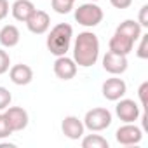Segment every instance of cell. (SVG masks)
Returning <instances> with one entry per match:
<instances>
[{"instance_id": "obj_1", "label": "cell", "mask_w": 148, "mask_h": 148, "mask_svg": "<svg viewBox=\"0 0 148 148\" xmlns=\"http://www.w3.org/2000/svg\"><path fill=\"white\" fill-rule=\"evenodd\" d=\"M99 58V38L92 32H82L73 44V61L77 66L89 68L96 64Z\"/></svg>"}, {"instance_id": "obj_2", "label": "cell", "mask_w": 148, "mask_h": 148, "mask_svg": "<svg viewBox=\"0 0 148 148\" xmlns=\"http://www.w3.org/2000/svg\"><path fill=\"white\" fill-rule=\"evenodd\" d=\"M71 38H73V28L68 23H58L47 35L45 45L49 49L51 54L58 56H66V52L70 51L71 45Z\"/></svg>"}, {"instance_id": "obj_3", "label": "cell", "mask_w": 148, "mask_h": 148, "mask_svg": "<svg viewBox=\"0 0 148 148\" xmlns=\"http://www.w3.org/2000/svg\"><path fill=\"white\" fill-rule=\"evenodd\" d=\"M103 9L96 2L82 4L75 9V21L86 28H94L103 21Z\"/></svg>"}, {"instance_id": "obj_4", "label": "cell", "mask_w": 148, "mask_h": 148, "mask_svg": "<svg viewBox=\"0 0 148 148\" xmlns=\"http://www.w3.org/2000/svg\"><path fill=\"white\" fill-rule=\"evenodd\" d=\"M82 122L91 132H101L112 125V113L106 108H92L86 113Z\"/></svg>"}, {"instance_id": "obj_5", "label": "cell", "mask_w": 148, "mask_h": 148, "mask_svg": "<svg viewBox=\"0 0 148 148\" xmlns=\"http://www.w3.org/2000/svg\"><path fill=\"white\" fill-rule=\"evenodd\" d=\"M115 139L120 145H124V146H134V145H139L141 143L143 131L138 125H134V122H129V124H124L122 127L117 129Z\"/></svg>"}, {"instance_id": "obj_6", "label": "cell", "mask_w": 148, "mask_h": 148, "mask_svg": "<svg viewBox=\"0 0 148 148\" xmlns=\"http://www.w3.org/2000/svg\"><path fill=\"white\" fill-rule=\"evenodd\" d=\"M101 92L105 96V99L108 101H119L120 98L125 96L127 92V86L122 79H119L117 75H113L112 79H106L101 86Z\"/></svg>"}, {"instance_id": "obj_7", "label": "cell", "mask_w": 148, "mask_h": 148, "mask_svg": "<svg viewBox=\"0 0 148 148\" xmlns=\"http://www.w3.org/2000/svg\"><path fill=\"white\" fill-rule=\"evenodd\" d=\"M115 113L124 124H129V122H136L139 119L141 110H139V105L134 99H122L120 98L117 106H115Z\"/></svg>"}, {"instance_id": "obj_8", "label": "cell", "mask_w": 148, "mask_h": 148, "mask_svg": "<svg viewBox=\"0 0 148 148\" xmlns=\"http://www.w3.org/2000/svg\"><path fill=\"white\" fill-rule=\"evenodd\" d=\"M4 115H5V119H7V122H9L11 129H12V132L23 131V129L28 127L30 117H28V112L25 108H21V106H7L4 110Z\"/></svg>"}, {"instance_id": "obj_9", "label": "cell", "mask_w": 148, "mask_h": 148, "mask_svg": "<svg viewBox=\"0 0 148 148\" xmlns=\"http://www.w3.org/2000/svg\"><path fill=\"white\" fill-rule=\"evenodd\" d=\"M127 66H129V61H127V56H124V54L108 51L103 58V68L110 75H122L127 70Z\"/></svg>"}, {"instance_id": "obj_10", "label": "cell", "mask_w": 148, "mask_h": 148, "mask_svg": "<svg viewBox=\"0 0 148 148\" xmlns=\"http://www.w3.org/2000/svg\"><path fill=\"white\" fill-rule=\"evenodd\" d=\"M77 68L79 66L73 61V58H68V56H58L54 61V73L61 80H71L77 75Z\"/></svg>"}, {"instance_id": "obj_11", "label": "cell", "mask_w": 148, "mask_h": 148, "mask_svg": "<svg viewBox=\"0 0 148 148\" xmlns=\"http://www.w3.org/2000/svg\"><path fill=\"white\" fill-rule=\"evenodd\" d=\"M61 131H63V134H64L66 138H70V139H80V138L84 136L86 125H84V122H82L79 117L68 115V117H64L63 122H61Z\"/></svg>"}, {"instance_id": "obj_12", "label": "cell", "mask_w": 148, "mask_h": 148, "mask_svg": "<svg viewBox=\"0 0 148 148\" xmlns=\"http://www.w3.org/2000/svg\"><path fill=\"white\" fill-rule=\"evenodd\" d=\"M26 26H28V30L33 35H44L49 30V26H51V18H49V14L45 11L35 9V12L28 18Z\"/></svg>"}, {"instance_id": "obj_13", "label": "cell", "mask_w": 148, "mask_h": 148, "mask_svg": "<svg viewBox=\"0 0 148 148\" xmlns=\"http://www.w3.org/2000/svg\"><path fill=\"white\" fill-rule=\"evenodd\" d=\"M9 79L16 86H28L33 80V70L28 64H23V63L14 64V66L9 68Z\"/></svg>"}, {"instance_id": "obj_14", "label": "cell", "mask_w": 148, "mask_h": 148, "mask_svg": "<svg viewBox=\"0 0 148 148\" xmlns=\"http://www.w3.org/2000/svg\"><path fill=\"white\" fill-rule=\"evenodd\" d=\"M11 12H12V18L16 21L26 23L28 18L35 12V5H33L32 0H16L11 7Z\"/></svg>"}, {"instance_id": "obj_15", "label": "cell", "mask_w": 148, "mask_h": 148, "mask_svg": "<svg viewBox=\"0 0 148 148\" xmlns=\"http://www.w3.org/2000/svg\"><path fill=\"white\" fill-rule=\"evenodd\" d=\"M21 40V33L18 30V26L14 25H5L2 30H0V44L2 47H7V49H12L19 44Z\"/></svg>"}, {"instance_id": "obj_16", "label": "cell", "mask_w": 148, "mask_h": 148, "mask_svg": "<svg viewBox=\"0 0 148 148\" xmlns=\"http://www.w3.org/2000/svg\"><path fill=\"white\" fill-rule=\"evenodd\" d=\"M141 25L138 23V21H134V19H125V21H122L119 26H117V30H115V33H120V35H124V37H127V38H131L132 42H136V40H139V37H141Z\"/></svg>"}, {"instance_id": "obj_17", "label": "cell", "mask_w": 148, "mask_h": 148, "mask_svg": "<svg viewBox=\"0 0 148 148\" xmlns=\"http://www.w3.org/2000/svg\"><path fill=\"white\" fill-rule=\"evenodd\" d=\"M108 45H110V51H112V52H117V54H124V56H127V54L132 51L134 42H132L131 38L120 35V33H113V37L110 38V44H108Z\"/></svg>"}, {"instance_id": "obj_18", "label": "cell", "mask_w": 148, "mask_h": 148, "mask_svg": "<svg viewBox=\"0 0 148 148\" xmlns=\"http://www.w3.org/2000/svg\"><path fill=\"white\" fill-rule=\"evenodd\" d=\"M82 148H110V143L99 134L82 136Z\"/></svg>"}, {"instance_id": "obj_19", "label": "cell", "mask_w": 148, "mask_h": 148, "mask_svg": "<svg viewBox=\"0 0 148 148\" xmlns=\"http://www.w3.org/2000/svg\"><path fill=\"white\" fill-rule=\"evenodd\" d=\"M51 7L58 14H68L73 9V2H70V0H51Z\"/></svg>"}, {"instance_id": "obj_20", "label": "cell", "mask_w": 148, "mask_h": 148, "mask_svg": "<svg viewBox=\"0 0 148 148\" xmlns=\"http://www.w3.org/2000/svg\"><path fill=\"white\" fill-rule=\"evenodd\" d=\"M11 68V56L7 51H4L2 47H0V75H4V73H7Z\"/></svg>"}, {"instance_id": "obj_21", "label": "cell", "mask_w": 148, "mask_h": 148, "mask_svg": "<svg viewBox=\"0 0 148 148\" xmlns=\"http://www.w3.org/2000/svg\"><path fill=\"white\" fill-rule=\"evenodd\" d=\"M139 40H141V42H139V45H138L136 54H138L139 59H148V35H141Z\"/></svg>"}, {"instance_id": "obj_22", "label": "cell", "mask_w": 148, "mask_h": 148, "mask_svg": "<svg viewBox=\"0 0 148 148\" xmlns=\"http://www.w3.org/2000/svg\"><path fill=\"white\" fill-rule=\"evenodd\" d=\"M11 101H12V94L9 92V89L0 86V112L5 110L7 106H11Z\"/></svg>"}, {"instance_id": "obj_23", "label": "cell", "mask_w": 148, "mask_h": 148, "mask_svg": "<svg viewBox=\"0 0 148 148\" xmlns=\"http://www.w3.org/2000/svg\"><path fill=\"white\" fill-rule=\"evenodd\" d=\"M11 134H12V129H11V125H9V122H7L5 115L0 113V139H5V138H9Z\"/></svg>"}, {"instance_id": "obj_24", "label": "cell", "mask_w": 148, "mask_h": 148, "mask_svg": "<svg viewBox=\"0 0 148 148\" xmlns=\"http://www.w3.org/2000/svg\"><path fill=\"white\" fill-rule=\"evenodd\" d=\"M138 23L141 25V28H148V5H146V4H145L141 9H139Z\"/></svg>"}, {"instance_id": "obj_25", "label": "cell", "mask_w": 148, "mask_h": 148, "mask_svg": "<svg viewBox=\"0 0 148 148\" xmlns=\"http://www.w3.org/2000/svg\"><path fill=\"white\" fill-rule=\"evenodd\" d=\"M146 92H148V82L145 80V82L139 86V89H138V96H139V101H141V106H143V108H145L146 103H148V99H146Z\"/></svg>"}, {"instance_id": "obj_26", "label": "cell", "mask_w": 148, "mask_h": 148, "mask_svg": "<svg viewBox=\"0 0 148 148\" xmlns=\"http://www.w3.org/2000/svg\"><path fill=\"white\" fill-rule=\"evenodd\" d=\"M110 4L115 9H127V7H131L132 0H110Z\"/></svg>"}, {"instance_id": "obj_27", "label": "cell", "mask_w": 148, "mask_h": 148, "mask_svg": "<svg viewBox=\"0 0 148 148\" xmlns=\"http://www.w3.org/2000/svg\"><path fill=\"white\" fill-rule=\"evenodd\" d=\"M9 14V2L7 0H0V21L5 19Z\"/></svg>"}, {"instance_id": "obj_28", "label": "cell", "mask_w": 148, "mask_h": 148, "mask_svg": "<svg viewBox=\"0 0 148 148\" xmlns=\"http://www.w3.org/2000/svg\"><path fill=\"white\" fill-rule=\"evenodd\" d=\"M91 2H99V0H91Z\"/></svg>"}, {"instance_id": "obj_29", "label": "cell", "mask_w": 148, "mask_h": 148, "mask_svg": "<svg viewBox=\"0 0 148 148\" xmlns=\"http://www.w3.org/2000/svg\"><path fill=\"white\" fill-rule=\"evenodd\" d=\"M70 2H73V4H75V0H70Z\"/></svg>"}]
</instances>
